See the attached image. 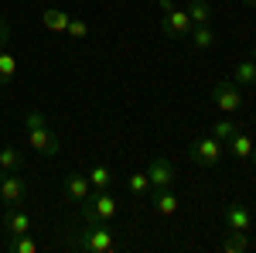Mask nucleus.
Returning a JSON list of instances; mask_svg holds the SVG:
<instances>
[{
	"label": "nucleus",
	"instance_id": "nucleus-12",
	"mask_svg": "<svg viewBox=\"0 0 256 253\" xmlns=\"http://www.w3.org/2000/svg\"><path fill=\"white\" fill-rule=\"evenodd\" d=\"M226 151L236 157V161H253V151H256V144H253V137L250 134H242V130H236V134L226 140Z\"/></svg>",
	"mask_w": 256,
	"mask_h": 253
},
{
	"label": "nucleus",
	"instance_id": "nucleus-16",
	"mask_svg": "<svg viewBox=\"0 0 256 253\" xmlns=\"http://www.w3.org/2000/svg\"><path fill=\"white\" fill-rule=\"evenodd\" d=\"M14 76H18V55L7 45H0V86H10Z\"/></svg>",
	"mask_w": 256,
	"mask_h": 253
},
{
	"label": "nucleus",
	"instance_id": "nucleus-8",
	"mask_svg": "<svg viewBox=\"0 0 256 253\" xmlns=\"http://www.w3.org/2000/svg\"><path fill=\"white\" fill-rule=\"evenodd\" d=\"M222 222H226V233H250L253 229V215L242 202H229L222 209Z\"/></svg>",
	"mask_w": 256,
	"mask_h": 253
},
{
	"label": "nucleus",
	"instance_id": "nucleus-10",
	"mask_svg": "<svg viewBox=\"0 0 256 253\" xmlns=\"http://www.w3.org/2000/svg\"><path fill=\"white\" fill-rule=\"evenodd\" d=\"M68 18H72V11H65V7H55V4L41 7V24H44V31H52V35H65Z\"/></svg>",
	"mask_w": 256,
	"mask_h": 253
},
{
	"label": "nucleus",
	"instance_id": "nucleus-26",
	"mask_svg": "<svg viewBox=\"0 0 256 253\" xmlns=\"http://www.w3.org/2000/svg\"><path fill=\"white\" fill-rule=\"evenodd\" d=\"M10 41V24H7V18L0 14V45H7Z\"/></svg>",
	"mask_w": 256,
	"mask_h": 253
},
{
	"label": "nucleus",
	"instance_id": "nucleus-29",
	"mask_svg": "<svg viewBox=\"0 0 256 253\" xmlns=\"http://www.w3.org/2000/svg\"><path fill=\"white\" fill-rule=\"evenodd\" d=\"M253 164H256V151H253Z\"/></svg>",
	"mask_w": 256,
	"mask_h": 253
},
{
	"label": "nucleus",
	"instance_id": "nucleus-19",
	"mask_svg": "<svg viewBox=\"0 0 256 253\" xmlns=\"http://www.w3.org/2000/svg\"><path fill=\"white\" fill-rule=\"evenodd\" d=\"M20 168H24V154H20V147L4 144V147H0V171H20Z\"/></svg>",
	"mask_w": 256,
	"mask_h": 253
},
{
	"label": "nucleus",
	"instance_id": "nucleus-5",
	"mask_svg": "<svg viewBox=\"0 0 256 253\" xmlns=\"http://www.w3.org/2000/svg\"><path fill=\"white\" fill-rule=\"evenodd\" d=\"M222 154H226V144H222V140H216L212 134L192 140V161H195L198 168H205V171H212L218 161H222Z\"/></svg>",
	"mask_w": 256,
	"mask_h": 253
},
{
	"label": "nucleus",
	"instance_id": "nucleus-4",
	"mask_svg": "<svg viewBox=\"0 0 256 253\" xmlns=\"http://www.w3.org/2000/svg\"><path fill=\"white\" fill-rule=\"evenodd\" d=\"M212 106H216L218 113L236 117L239 110H242V86H236L232 79H218L216 86H212Z\"/></svg>",
	"mask_w": 256,
	"mask_h": 253
},
{
	"label": "nucleus",
	"instance_id": "nucleus-28",
	"mask_svg": "<svg viewBox=\"0 0 256 253\" xmlns=\"http://www.w3.org/2000/svg\"><path fill=\"white\" fill-rule=\"evenodd\" d=\"M242 4H246V7H256V0H242Z\"/></svg>",
	"mask_w": 256,
	"mask_h": 253
},
{
	"label": "nucleus",
	"instance_id": "nucleus-9",
	"mask_svg": "<svg viewBox=\"0 0 256 253\" xmlns=\"http://www.w3.org/2000/svg\"><path fill=\"white\" fill-rule=\"evenodd\" d=\"M164 35H168V38H188V35H192V18H188V11H181V7L164 11Z\"/></svg>",
	"mask_w": 256,
	"mask_h": 253
},
{
	"label": "nucleus",
	"instance_id": "nucleus-3",
	"mask_svg": "<svg viewBox=\"0 0 256 253\" xmlns=\"http://www.w3.org/2000/svg\"><path fill=\"white\" fill-rule=\"evenodd\" d=\"M76 246L82 253H110L113 250V229H110V222H82V233L76 236Z\"/></svg>",
	"mask_w": 256,
	"mask_h": 253
},
{
	"label": "nucleus",
	"instance_id": "nucleus-15",
	"mask_svg": "<svg viewBox=\"0 0 256 253\" xmlns=\"http://www.w3.org/2000/svg\"><path fill=\"white\" fill-rule=\"evenodd\" d=\"M150 198H154V212H158L160 219H171V215H178V209H181V202H178V195L171 192V188L154 192Z\"/></svg>",
	"mask_w": 256,
	"mask_h": 253
},
{
	"label": "nucleus",
	"instance_id": "nucleus-18",
	"mask_svg": "<svg viewBox=\"0 0 256 253\" xmlns=\"http://www.w3.org/2000/svg\"><path fill=\"white\" fill-rule=\"evenodd\" d=\"M126 188H130V195H134L137 202H144V198H150V195H154L147 171H137V175H130V178H126Z\"/></svg>",
	"mask_w": 256,
	"mask_h": 253
},
{
	"label": "nucleus",
	"instance_id": "nucleus-14",
	"mask_svg": "<svg viewBox=\"0 0 256 253\" xmlns=\"http://www.w3.org/2000/svg\"><path fill=\"white\" fill-rule=\"evenodd\" d=\"M192 48H198V52H208V48H216L218 41V31L212 28V24H192Z\"/></svg>",
	"mask_w": 256,
	"mask_h": 253
},
{
	"label": "nucleus",
	"instance_id": "nucleus-17",
	"mask_svg": "<svg viewBox=\"0 0 256 253\" xmlns=\"http://www.w3.org/2000/svg\"><path fill=\"white\" fill-rule=\"evenodd\" d=\"M232 82L242 86V89H246V86H256V59H253V55L242 59L236 69H232Z\"/></svg>",
	"mask_w": 256,
	"mask_h": 253
},
{
	"label": "nucleus",
	"instance_id": "nucleus-6",
	"mask_svg": "<svg viewBox=\"0 0 256 253\" xmlns=\"http://www.w3.org/2000/svg\"><path fill=\"white\" fill-rule=\"evenodd\" d=\"M28 198V181L20 171H0V202L4 205H20Z\"/></svg>",
	"mask_w": 256,
	"mask_h": 253
},
{
	"label": "nucleus",
	"instance_id": "nucleus-13",
	"mask_svg": "<svg viewBox=\"0 0 256 253\" xmlns=\"http://www.w3.org/2000/svg\"><path fill=\"white\" fill-rule=\"evenodd\" d=\"M92 195V185L86 175H65V198L68 202H86Z\"/></svg>",
	"mask_w": 256,
	"mask_h": 253
},
{
	"label": "nucleus",
	"instance_id": "nucleus-21",
	"mask_svg": "<svg viewBox=\"0 0 256 253\" xmlns=\"http://www.w3.org/2000/svg\"><path fill=\"white\" fill-rule=\"evenodd\" d=\"M184 11H188L192 24H212V7H208V0H192Z\"/></svg>",
	"mask_w": 256,
	"mask_h": 253
},
{
	"label": "nucleus",
	"instance_id": "nucleus-7",
	"mask_svg": "<svg viewBox=\"0 0 256 253\" xmlns=\"http://www.w3.org/2000/svg\"><path fill=\"white\" fill-rule=\"evenodd\" d=\"M147 178H150V188L154 192H164V188H174V164L168 161V157H154L150 164H147Z\"/></svg>",
	"mask_w": 256,
	"mask_h": 253
},
{
	"label": "nucleus",
	"instance_id": "nucleus-25",
	"mask_svg": "<svg viewBox=\"0 0 256 253\" xmlns=\"http://www.w3.org/2000/svg\"><path fill=\"white\" fill-rule=\"evenodd\" d=\"M10 250L14 253H38V243L24 233V236H14V239H10Z\"/></svg>",
	"mask_w": 256,
	"mask_h": 253
},
{
	"label": "nucleus",
	"instance_id": "nucleus-23",
	"mask_svg": "<svg viewBox=\"0 0 256 253\" xmlns=\"http://www.w3.org/2000/svg\"><path fill=\"white\" fill-rule=\"evenodd\" d=\"M236 130H239L236 120H216V123H212V137H216V140H222V144L236 134Z\"/></svg>",
	"mask_w": 256,
	"mask_h": 253
},
{
	"label": "nucleus",
	"instance_id": "nucleus-24",
	"mask_svg": "<svg viewBox=\"0 0 256 253\" xmlns=\"http://www.w3.org/2000/svg\"><path fill=\"white\" fill-rule=\"evenodd\" d=\"M86 35H89V24H86L82 18H76V14H72V18H68V28H65V38H72V41H82Z\"/></svg>",
	"mask_w": 256,
	"mask_h": 253
},
{
	"label": "nucleus",
	"instance_id": "nucleus-11",
	"mask_svg": "<svg viewBox=\"0 0 256 253\" xmlns=\"http://www.w3.org/2000/svg\"><path fill=\"white\" fill-rule=\"evenodd\" d=\"M4 229H7L10 236L31 233V215L24 212L20 205H7V212H4Z\"/></svg>",
	"mask_w": 256,
	"mask_h": 253
},
{
	"label": "nucleus",
	"instance_id": "nucleus-2",
	"mask_svg": "<svg viewBox=\"0 0 256 253\" xmlns=\"http://www.w3.org/2000/svg\"><path fill=\"white\" fill-rule=\"evenodd\" d=\"M79 205H82V222H113L120 212V202L113 198L110 188H92V195Z\"/></svg>",
	"mask_w": 256,
	"mask_h": 253
},
{
	"label": "nucleus",
	"instance_id": "nucleus-30",
	"mask_svg": "<svg viewBox=\"0 0 256 253\" xmlns=\"http://www.w3.org/2000/svg\"><path fill=\"white\" fill-rule=\"evenodd\" d=\"M253 59H256V52H253Z\"/></svg>",
	"mask_w": 256,
	"mask_h": 253
},
{
	"label": "nucleus",
	"instance_id": "nucleus-20",
	"mask_svg": "<svg viewBox=\"0 0 256 253\" xmlns=\"http://www.w3.org/2000/svg\"><path fill=\"white\" fill-rule=\"evenodd\" d=\"M86 178H89V185H92V188H113V181H116V175H113L106 164L89 168V175H86Z\"/></svg>",
	"mask_w": 256,
	"mask_h": 253
},
{
	"label": "nucleus",
	"instance_id": "nucleus-1",
	"mask_svg": "<svg viewBox=\"0 0 256 253\" xmlns=\"http://www.w3.org/2000/svg\"><path fill=\"white\" fill-rule=\"evenodd\" d=\"M24 134H28V147L41 157H58L62 151V140L58 134L52 130V123L44 120L41 110H28V117H24Z\"/></svg>",
	"mask_w": 256,
	"mask_h": 253
},
{
	"label": "nucleus",
	"instance_id": "nucleus-22",
	"mask_svg": "<svg viewBox=\"0 0 256 253\" xmlns=\"http://www.w3.org/2000/svg\"><path fill=\"white\" fill-rule=\"evenodd\" d=\"M222 250L226 253H246L250 250V233H229L226 243H222Z\"/></svg>",
	"mask_w": 256,
	"mask_h": 253
},
{
	"label": "nucleus",
	"instance_id": "nucleus-27",
	"mask_svg": "<svg viewBox=\"0 0 256 253\" xmlns=\"http://www.w3.org/2000/svg\"><path fill=\"white\" fill-rule=\"evenodd\" d=\"M174 7V0H160V11H171Z\"/></svg>",
	"mask_w": 256,
	"mask_h": 253
}]
</instances>
